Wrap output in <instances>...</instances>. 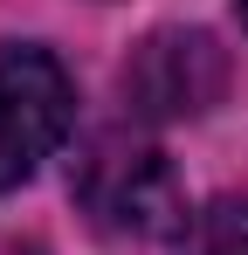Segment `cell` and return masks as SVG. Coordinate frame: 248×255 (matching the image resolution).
<instances>
[{"mask_svg": "<svg viewBox=\"0 0 248 255\" xmlns=\"http://www.w3.org/2000/svg\"><path fill=\"white\" fill-rule=\"evenodd\" d=\"M76 83L48 48L7 42L0 48V193L21 186L28 172L69 138Z\"/></svg>", "mask_w": 248, "mask_h": 255, "instance_id": "1", "label": "cell"}, {"mask_svg": "<svg viewBox=\"0 0 248 255\" xmlns=\"http://www.w3.org/2000/svg\"><path fill=\"white\" fill-rule=\"evenodd\" d=\"M221 83H228L221 48L200 28H165L124 62V97L145 118H193V111H207L221 97Z\"/></svg>", "mask_w": 248, "mask_h": 255, "instance_id": "2", "label": "cell"}, {"mask_svg": "<svg viewBox=\"0 0 248 255\" xmlns=\"http://www.w3.org/2000/svg\"><path fill=\"white\" fill-rule=\"evenodd\" d=\"M83 200L104 228H124V235H165L179 221V186H172V166L159 152H118V145L97 152Z\"/></svg>", "mask_w": 248, "mask_h": 255, "instance_id": "3", "label": "cell"}, {"mask_svg": "<svg viewBox=\"0 0 248 255\" xmlns=\"http://www.w3.org/2000/svg\"><path fill=\"white\" fill-rule=\"evenodd\" d=\"M193 255H248V200H221L193 228Z\"/></svg>", "mask_w": 248, "mask_h": 255, "instance_id": "4", "label": "cell"}, {"mask_svg": "<svg viewBox=\"0 0 248 255\" xmlns=\"http://www.w3.org/2000/svg\"><path fill=\"white\" fill-rule=\"evenodd\" d=\"M242 14H248V0H242Z\"/></svg>", "mask_w": 248, "mask_h": 255, "instance_id": "5", "label": "cell"}]
</instances>
